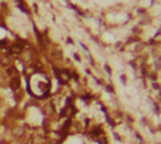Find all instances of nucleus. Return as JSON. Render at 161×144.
Here are the masks:
<instances>
[{
    "mask_svg": "<svg viewBox=\"0 0 161 144\" xmlns=\"http://www.w3.org/2000/svg\"><path fill=\"white\" fill-rule=\"evenodd\" d=\"M8 74H9L10 76L15 78V76H16V69H15L14 67H10V68H8Z\"/></svg>",
    "mask_w": 161,
    "mask_h": 144,
    "instance_id": "obj_8",
    "label": "nucleus"
},
{
    "mask_svg": "<svg viewBox=\"0 0 161 144\" xmlns=\"http://www.w3.org/2000/svg\"><path fill=\"white\" fill-rule=\"evenodd\" d=\"M24 133H25V130H24L23 127H14L13 128V134L15 137H23Z\"/></svg>",
    "mask_w": 161,
    "mask_h": 144,
    "instance_id": "obj_6",
    "label": "nucleus"
},
{
    "mask_svg": "<svg viewBox=\"0 0 161 144\" xmlns=\"http://www.w3.org/2000/svg\"><path fill=\"white\" fill-rule=\"evenodd\" d=\"M10 88H11V90H14V92H16L19 88H20V79L18 78V76H15V78H11V80H10Z\"/></svg>",
    "mask_w": 161,
    "mask_h": 144,
    "instance_id": "obj_2",
    "label": "nucleus"
},
{
    "mask_svg": "<svg viewBox=\"0 0 161 144\" xmlns=\"http://www.w3.org/2000/svg\"><path fill=\"white\" fill-rule=\"evenodd\" d=\"M69 125H71V119H67L66 120V123L63 124V128H62V132L63 133H66L67 130H68V128H69Z\"/></svg>",
    "mask_w": 161,
    "mask_h": 144,
    "instance_id": "obj_9",
    "label": "nucleus"
},
{
    "mask_svg": "<svg viewBox=\"0 0 161 144\" xmlns=\"http://www.w3.org/2000/svg\"><path fill=\"white\" fill-rule=\"evenodd\" d=\"M28 144H33V138H32V139H29V140H28Z\"/></svg>",
    "mask_w": 161,
    "mask_h": 144,
    "instance_id": "obj_11",
    "label": "nucleus"
},
{
    "mask_svg": "<svg viewBox=\"0 0 161 144\" xmlns=\"http://www.w3.org/2000/svg\"><path fill=\"white\" fill-rule=\"evenodd\" d=\"M6 47V42L5 40H1V42H0V49H4Z\"/></svg>",
    "mask_w": 161,
    "mask_h": 144,
    "instance_id": "obj_10",
    "label": "nucleus"
},
{
    "mask_svg": "<svg viewBox=\"0 0 161 144\" xmlns=\"http://www.w3.org/2000/svg\"><path fill=\"white\" fill-rule=\"evenodd\" d=\"M50 55H52V58L53 59H55V60H60L62 59V51H60L59 49H55V48H53L52 49V51H50Z\"/></svg>",
    "mask_w": 161,
    "mask_h": 144,
    "instance_id": "obj_5",
    "label": "nucleus"
},
{
    "mask_svg": "<svg viewBox=\"0 0 161 144\" xmlns=\"http://www.w3.org/2000/svg\"><path fill=\"white\" fill-rule=\"evenodd\" d=\"M55 72H57V70H55ZM57 75H58V79L60 80V83H62V84L68 83V80L71 79V75H69L67 72H64V70H60L59 73L57 72Z\"/></svg>",
    "mask_w": 161,
    "mask_h": 144,
    "instance_id": "obj_1",
    "label": "nucleus"
},
{
    "mask_svg": "<svg viewBox=\"0 0 161 144\" xmlns=\"http://www.w3.org/2000/svg\"><path fill=\"white\" fill-rule=\"evenodd\" d=\"M43 110H44V113H45V114L49 117V115H52V114L54 113V107H53V104H52V103H49V104L44 105Z\"/></svg>",
    "mask_w": 161,
    "mask_h": 144,
    "instance_id": "obj_7",
    "label": "nucleus"
},
{
    "mask_svg": "<svg viewBox=\"0 0 161 144\" xmlns=\"http://www.w3.org/2000/svg\"><path fill=\"white\" fill-rule=\"evenodd\" d=\"M24 50V47L22 44H14L10 47V53L11 54H20V53H23Z\"/></svg>",
    "mask_w": 161,
    "mask_h": 144,
    "instance_id": "obj_3",
    "label": "nucleus"
},
{
    "mask_svg": "<svg viewBox=\"0 0 161 144\" xmlns=\"http://www.w3.org/2000/svg\"><path fill=\"white\" fill-rule=\"evenodd\" d=\"M0 65H1V67H5V68H8V67L10 65V58H9L8 55L1 54V55H0Z\"/></svg>",
    "mask_w": 161,
    "mask_h": 144,
    "instance_id": "obj_4",
    "label": "nucleus"
}]
</instances>
